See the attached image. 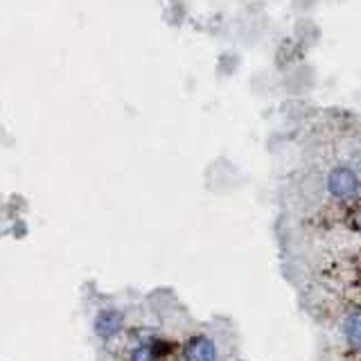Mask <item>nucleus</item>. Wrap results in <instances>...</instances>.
<instances>
[{"label":"nucleus","mask_w":361,"mask_h":361,"mask_svg":"<svg viewBox=\"0 0 361 361\" xmlns=\"http://www.w3.org/2000/svg\"><path fill=\"white\" fill-rule=\"evenodd\" d=\"M357 190H359V178L350 167L339 165L330 169V174H327V192H330V196L339 201H350L357 196Z\"/></svg>","instance_id":"obj_1"},{"label":"nucleus","mask_w":361,"mask_h":361,"mask_svg":"<svg viewBox=\"0 0 361 361\" xmlns=\"http://www.w3.org/2000/svg\"><path fill=\"white\" fill-rule=\"evenodd\" d=\"M215 343L208 336H194L183 346V359L185 361H215Z\"/></svg>","instance_id":"obj_2"},{"label":"nucleus","mask_w":361,"mask_h":361,"mask_svg":"<svg viewBox=\"0 0 361 361\" xmlns=\"http://www.w3.org/2000/svg\"><path fill=\"white\" fill-rule=\"evenodd\" d=\"M120 323H122L120 311L104 309V311H100V316L95 318V332L100 334L102 339H109V336H113L120 330Z\"/></svg>","instance_id":"obj_3"},{"label":"nucleus","mask_w":361,"mask_h":361,"mask_svg":"<svg viewBox=\"0 0 361 361\" xmlns=\"http://www.w3.org/2000/svg\"><path fill=\"white\" fill-rule=\"evenodd\" d=\"M343 336H346L348 346L361 350V311H350L343 321Z\"/></svg>","instance_id":"obj_4"},{"label":"nucleus","mask_w":361,"mask_h":361,"mask_svg":"<svg viewBox=\"0 0 361 361\" xmlns=\"http://www.w3.org/2000/svg\"><path fill=\"white\" fill-rule=\"evenodd\" d=\"M129 361H156V357H154V352L149 348H138V350L131 352Z\"/></svg>","instance_id":"obj_5"},{"label":"nucleus","mask_w":361,"mask_h":361,"mask_svg":"<svg viewBox=\"0 0 361 361\" xmlns=\"http://www.w3.org/2000/svg\"><path fill=\"white\" fill-rule=\"evenodd\" d=\"M359 228H361V219H359Z\"/></svg>","instance_id":"obj_6"}]
</instances>
